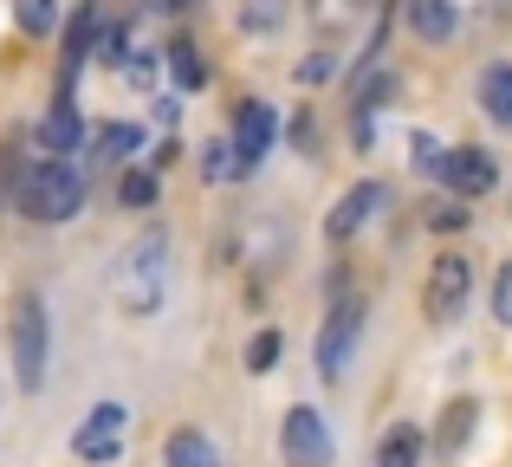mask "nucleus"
Masks as SVG:
<instances>
[{"label": "nucleus", "instance_id": "nucleus-1", "mask_svg": "<svg viewBox=\"0 0 512 467\" xmlns=\"http://www.w3.org/2000/svg\"><path fill=\"white\" fill-rule=\"evenodd\" d=\"M163 286H169V234L143 228L124 247V266H117V305L130 318H150V312H163Z\"/></svg>", "mask_w": 512, "mask_h": 467}, {"label": "nucleus", "instance_id": "nucleus-2", "mask_svg": "<svg viewBox=\"0 0 512 467\" xmlns=\"http://www.w3.org/2000/svg\"><path fill=\"white\" fill-rule=\"evenodd\" d=\"M13 202H20L33 221H72L78 208H85V176H78L65 156H46V163L26 169V182H20Z\"/></svg>", "mask_w": 512, "mask_h": 467}, {"label": "nucleus", "instance_id": "nucleus-3", "mask_svg": "<svg viewBox=\"0 0 512 467\" xmlns=\"http://www.w3.org/2000/svg\"><path fill=\"white\" fill-rule=\"evenodd\" d=\"M46 299L39 292H26L20 305H13V383L20 390H46Z\"/></svg>", "mask_w": 512, "mask_h": 467}, {"label": "nucleus", "instance_id": "nucleus-4", "mask_svg": "<svg viewBox=\"0 0 512 467\" xmlns=\"http://www.w3.org/2000/svg\"><path fill=\"white\" fill-rule=\"evenodd\" d=\"M357 338H363V305H357V299H338V305H331V318L318 325V377L338 383L344 370H350Z\"/></svg>", "mask_w": 512, "mask_h": 467}, {"label": "nucleus", "instance_id": "nucleus-5", "mask_svg": "<svg viewBox=\"0 0 512 467\" xmlns=\"http://www.w3.org/2000/svg\"><path fill=\"white\" fill-rule=\"evenodd\" d=\"M279 448H286V467H331L338 455V442H331L325 416L318 409H286V429H279Z\"/></svg>", "mask_w": 512, "mask_h": 467}, {"label": "nucleus", "instance_id": "nucleus-6", "mask_svg": "<svg viewBox=\"0 0 512 467\" xmlns=\"http://www.w3.org/2000/svg\"><path fill=\"white\" fill-rule=\"evenodd\" d=\"M467 292H474V260H461V253H441L435 273H428V318H441V325H448V318L467 305Z\"/></svg>", "mask_w": 512, "mask_h": 467}, {"label": "nucleus", "instance_id": "nucleus-7", "mask_svg": "<svg viewBox=\"0 0 512 467\" xmlns=\"http://www.w3.org/2000/svg\"><path fill=\"white\" fill-rule=\"evenodd\" d=\"M124 429H130V409H124V403H98L85 422H78L72 448H78L85 461H111L117 448H124Z\"/></svg>", "mask_w": 512, "mask_h": 467}, {"label": "nucleus", "instance_id": "nucleus-8", "mask_svg": "<svg viewBox=\"0 0 512 467\" xmlns=\"http://www.w3.org/2000/svg\"><path fill=\"white\" fill-rule=\"evenodd\" d=\"M448 182L454 195H467V202H480V195L500 182V163H493V150H448Z\"/></svg>", "mask_w": 512, "mask_h": 467}, {"label": "nucleus", "instance_id": "nucleus-9", "mask_svg": "<svg viewBox=\"0 0 512 467\" xmlns=\"http://www.w3.org/2000/svg\"><path fill=\"white\" fill-rule=\"evenodd\" d=\"M383 202H389V189H383V182H357V189H344V202L331 208L325 234H331V240H350V234H357V228H363V221H370Z\"/></svg>", "mask_w": 512, "mask_h": 467}, {"label": "nucleus", "instance_id": "nucleus-10", "mask_svg": "<svg viewBox=\"0 0 512 467\" xmlns=\"http://www.w3.org/2000/svg\"><path fill=\"white\" fill-rule=\"evenodd\" d=\"M273 137H279V117H273V104L247 98V104L234 111V143H240V156H247V163H260V156L273 150Z\"/></svg>", "mask_w": 512, "mask_h": 467}, {"label": "nucleus", "instance_id": "nucleus-11", "mask_svg": "<svg viewBox=\"0 0 512 467\" xmlns=\"http://www.w3.org/2000/svg\"><path fill=\"white\" fill-rule=\"evenodd\" d=\"M78 143H85V124H78V111L59 98L46 117H39V150H46V156H72Z\"/></svg>", "mask_w": 512, "mask_h": 467}, {"label": "nucleus", "instance_id": "nucleus-12", "mask_svg": "<svg viewBox=\"0 0 512 467\" xmlns=\"http://www.w3.org/2000/svg\"><path fill=\"white\" fill-rule=\"evenodd\" d=\"M409 33L428 39V46L454 39V0H409Z\"/></svg>", "mask_w": 512, "mask_h": 467}, {"label": "nucleus", "instance_id": "nucleus-13", "mask_svg": "<svg viewBox=\"0 0 512 467\" xmlns=\"http://www.w3.org/2000/svg\"><path fill=\"white\" fill-rule=\"evenodd\" d=\"M247 169H253V163L240 156V143H234V137H214L208 150H201V176H208V182H240Z\"/></svg>", "mask_w": 512, "mask_h": 467}, {"label": "nucleus", "instance_id": "nucleus-14", "mask_svg": "<svg viewBox=\"0 0 512 467\" xmlns=\"http://www.w3.org/2000/svg\"><path fill=\"white\" fill-rule=\"evenodd\" d=\"M169 467H221V448L201 429H175L169 435Z\"/></svg>", "mask_w": 512, "mask_h": 467}, {"label": "nucleus", "instance_id": "nucleus-15", "mask_svg": "<svg viewBox=\"0 0 512 467\" xmlns=\"http://www.w3.org/2000/svg\"><path fill=\"white\" fill-rule=\"evenodd\" d=\"M376 467H422V429H389L383 448H376Z\"/></svg>", "mask_w": 512, "mask_h": 467}, {"label": "nucleus", "instance_id": "nucleus-16", "mask_svg": "<svg viewBox=\"0 0 512 467\" xmlns=\"http://www.w3.org/2000/svg\"><path fill=\"white\" fill-rule=\"evenodd\" d=\"M480 104H487L493 124L512 130V65H493V72H487V85H480Z\"/></svg>", "mask_w": 512, "mask_h": 467}, {"label": "nucleus", "instance_id": "nucleus-17", "mask_svg": "<svg viewBox=\"0 0 512 467\" xmlns=\"http://www.w3.org/2000/svg\"><path fill=\"white\" fill-rule=\"evenodd\" d=\"M137 143H143V130H137V124H104L98 137H91V150H98V163H124Z\"/></svg>", "mask_w": 512, "mask_h": 467}, {"label": "nucleus", "instance_id": "nucleus-18", "mask_svg": "<svg viewBox=\"0 0 512 467\" xmlns=\"http://www.w3.org/2000/svg\"><path fill=\"white\" fill-rule=\"evenodd\" d=\"M13 13H20V33H33V39L59 33V0H13Z\"/></svg>", "mask_w": 512, "mask_h": 467}, {"label": "nucleus", "instance_id": "nucleus-19", "mask_svg": "<svg viewBox=\"0 0 512 467\" xmlns=\"http://www.w3.org/2000/svg\"><path fill=\"white\" fill-rule=\"evenodd\" d=\"M169 72H175V85H182V91H195L201 78H208V65H201V52L188 46V39H175V46H169Z\"/></svg>", "mask_w": 512, "mask_h": 467}, {"label": "nucleus", "instance_id": "nucleus-20", "mask_svg": "<svg viewBox=\"0 0 512 467\" xmlns=\"http://www.w3.org/2000/svg\"><path fill=\"white\" fill-rule=\"evenodd\" d=\"M117 202L124 208H150L156 202V169H130V176L117 182Z\"/></svg>", "mask_w": 512, "mask_h": 467}, {"label": "nucleus", "instance_id": "nucleus-21", "mask_svg": "<svg viewBox=\"0 0 512 467\" xmlns=\"http://www.w3.org/2000/svg\"><path fill=\"white\" fill-rule=\"evenodd\" d=\"M279 20H286V0H247V7H240V26H247V33H273Z\"/></svg>", "mask_w": 512, "mask_h": 467}, {"label": "nucleus", "instance_id": "nucleus-22", "mask_svg": "<svg viewBox=\"0 0 512 467\" xmlns=\"http://www.w3.org/2000/svg\"><path fill=\"white\" fill-rule=\"evenodd\" d=\"M409 163L422 169V176H448V150H441L435 137H415L409 143Z\"/></svg>", "mask_w": 512, "mask_h": 467}, {"label": "nucleus", "instance_id": "nucleus-23", "mask_svg": "<svg viewBox=\"0 0 512 467\" xmlns=\"http://www.w3.org/2000/svg\"><path fill=\"white\" fill-rule=\"evenodd\" d=\"M474 416H480L474 403H454V409H448V422H441V448H448V455H454V448L467 442V429H474Z\"/></svg>", "mask_w": 512, "mask_h": 467}, {"label": "nucleus", "instance_id": "nucleus-24", "mask_svg": "<svg viewBox=\"0 0 512 467\" xmlns=\"http://www.w3.org/2000/svg\"><path fill=\"white\" fill-rule=\"evenodd\" d=\"M273 364H279V331H260V338L247 344V370H260V377H266Z\"/></svg>", "mask_w": 512, "mask_h": 467}, {"label": "nucleus", "instance_id": "nucleus-25", "mask_svg": "<svg viewBox=\"0 0 512 467\" xmlns=\"http://www.w3.org/2000/svg\"><path fill=\"white\" fill-rule=\"evenodd\" d=\"M98 59H104V65H130V39H124V26H104V33H98Z\"/></svg>", "mask_w": 512, "mask_h": 467}, {"label": "nucleus", "instance_id": "nucleus-26", "mask_svg": "<svg viewBox=\"0 0 512 467\" xmlns=\"http://www.w3.org/2000/svg\"><path fill=\"white\" fill-rule=\"evenodd\" d=\"M493 318H500V325H512V260L500 266V286H493Z\"/></svg>", "mask_w": 512, "mask_h": 467}, {"label": "nucleus", "instance_id": "nucleus-27", "mask_svg": "<svg viewBox=\"0 0 512 467\" xmlns=\"http://www.w3.org/2000/svg\"><path fill=\"white\" fill-rule=\"evenodd\" d=\"M331 72H338V59H331V52H318V59H305V65H299V85H325Z\"/></svg>", "mask_w": 512, "mask_h": 467}, {"label": "nucleus", "instance_id": "nucleus-28", "mask_svg": "<svg viewBox=\"0 0 512 467\" xmlns=\"http://www.w3.org/2000/svg\"><path fill=\"white\" fill-rule=\"evenodd\" d=\"M435 228H441V234L467 228V195H461V202H448V208H435Z\"/></svg>", "mask_w": 512, "mask_h": 467}, {"label": "nucleus", "instance_id": "nucleus-29", "mask_svg": "<svg viewBox=\"0 0 512 467\" xmlns=\"http://www.w3.org/2000/svg\"><path fill=\"white\" fill-rule=\"evenodd\" d=\"M130 78H137V85H150V78H156V59H150V52H137V59H130Z\"/></svg>", "mask_w": 512, "mask_h": 467}]
</instances>
